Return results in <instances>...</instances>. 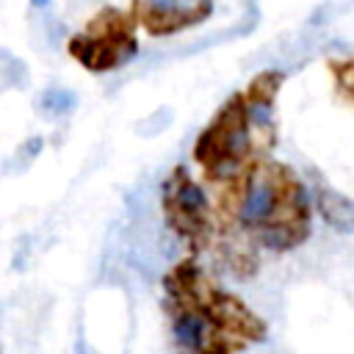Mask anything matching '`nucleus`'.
Segmentation results:
<instances>
[{
	"label": "nucleus",
	"instance_id": "f257e3e1",
	"mask_svg": "<svg viewBox=\"0 0 354 354\" xmlns=\"http://www.w3.org/2000/svg\"><path fill=\"white\" fill-rule=\"evenodd\" d=\"M174 354H241L268 337L266 318L224 288L199 257H180L160 277Z\"/></svg>",
	"mask_w": 354,
	"mask_h": 354
},
{
	"label": "nucleus",
	"instance_id": "f03ea898",
	"mask_svg": "<svg viewBox=\"0 0 354 354\" xmlns=\"http://www.w3.org/2000/svg\"><path fill=\"white\" fill-rule=\"evenodd\" d=\"M221 224L260 252L288 254L313 235V194L299 171L274 155L210 188Z\"/></svg>",
	"mask_w": 354,
	"mask_h": 354
},
{
	"label": "nucleus",
	"instance_id": "7ed1b4c3",
	"mask_svg": "<svg viewBox=\"0 0 354 354\" xmlns=\"http://www.w3.org/2000/svg\"><path fill=\"white\" fill-rule=\"evenodd\" d=\"M279 141L277 122H263L249 108L243 91H232L202 124L191 144V163L207 188H216L254 160L268 158Z\"/></svg>",
	"mask_w": 354,
	"mask_h": 354
},
{
	"label": "nucleus",
	"instance_id": "20e7f679",
	"mask_svg": "<svg viewBox=\"0 0 354 354\" xmlns=\"http://www.w3.org/2000/svg\"><path fill=\"white\" fill-rule=\"evenodd\" d=\"M158 205L166 230L183 243L185 254L199 260L213 254L221 238V218L207 185L185 163H174L166 171Z\"/></svg>",
	"mask_w": 354,
	"mask_h": 354
},
{
	"label": "nucleus",
	"instance_id": "39448f33",
	"mask_svg": "<svg viewBox=\"0 0 354 354\" xmlns=\"http://www.w3.org/2000/svg\"><path fill=\"white\" fill-rule=\"evenodd\" d=\"M141 50L138 22L130 8L102 6L80 30L66 39V55L91 75H108L127 66Z\"/></svg>",
	"mask_w": 354,
	"mask_h": 354
},
{
	"label": "nucleus",
	"instance_id": "423d86ee",
	"mask_svg": "<svg viewBox=\"0 0 354 354\" xmlns=\"http://www.w3.org/2000/svg\"><path fill=\"white\" fill-rule=\"evenodd\" d=\"M138 28L152 39L177 36L213 17V0H130Z\"/></svg>",
	"mask_w": 354,
	"mask_h": 354
},
{
	"label": "nucleus",
	"instance_id": "0eeeda50",
	"mask_svg": "<svg viewBox=\"0 0 354 354\" xmlns=\"http://www.w3.org/2000/svg\"><path fill=\"white\" fill-rule=\"evenodd\" d=\"M313 207L315 213L321 216V221L340 232V235H351L354 232V199L340 194L337 188L315 180V188H313Z\"/></svg>",
	"mask_w": 354,
	"mask_h": 354
},
{
	"label": "nucleus",
	"instance_id": "6e6552de",
	"mask_svg": "<svg viewBox=\"0 0 354 354\" xmlns=\"http://www.w3.org/2000/svg\"><path fill=\"white\" fill-rule=\"evenodd\" d=\"M285 72L282 69H260L241 91H243V97H246V102H249V108L254 111V116L257 119H263V122H277L274 119V111H277V97H279V91H282V86H285Z\"/></svg>",
	"mask_w": 354,
	"mask_h": 354
},
{
	"label": "nucleus",
	"instance_id": "1a4fd4ad",
	"mask_svg": "<svg viewBox=\"0 0 354 354\" xmlns=\"http://www.w3.org/2000/svg\"><path fill=\"white\" fill-rule=\"evenodd\" d=\"M326 72H329V80H332L337 97L343 102L354 105V53L326 58Z\"/></svg>",
	"mask_w": 354,
	"mask_h": 354
},
{
	"label": "nucleus",
	"instance_id": "9d476101",
	"mask_svg": "<svg viewBox=\"0 0 354 354\" xmlns=\"http://www.w3.org/2000/svg\"><path fill=\"white\" fill-rule=\"evenodd\" d=\"M30 3H33V6H36V8H44V6H47V3H50V0H30Z\"/></svg>",
	"mask_w": 354,
	"mask_h": 354
}]
</instances>
